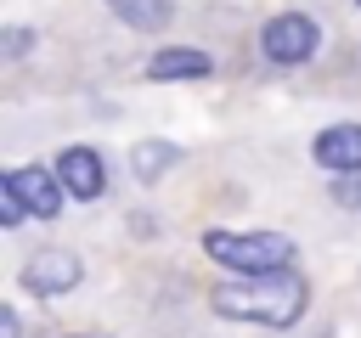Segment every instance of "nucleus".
<instances>
[{
  "label": "nucleus",
  "instance_id": "nucleus-1",
  "mask_svg": "<svg viewBox=\"0 0 361 338\" xmlns=\"http://www.w3.org/2000/svg\"><path fill=\"white\" fill-rule=\"evenodd\" d=\"M305 276L293 270H276V276H243V282H226L214 287V310L231 315V321H259V327H293L305 315Z\"/></svg>",
  "mask_w": 361,
  "mask_h": 338
},
{
  "label": "nucleus",
  "instance_id": "nucleus-6",
  "mask_svg": "<svg viewBox=\"0 0 361 338\" xmlns=\"http://www.w3.org/2000/svg\"><path fill=\"white\" fill-rule=\"evenodd\" d=\"M56 180L73 192V197H102V186H107V169H102V158L90 152V146H68L62 158H56Z\"/></svg>",
  "mask_w": 361,
  "mask_h": 338
},
{
  "label": "nucleus",
  "instance_id": "nucleus-12",
  "mask_svg": "<svg viewBox=\"0 0 361 338\" xmlns=\"http://www.w3.org/2000/svg\"><path fill=\"white\" fill-rule=\"evenodd\" d=\"M333 197H338L344 208H361V180H338V186H333Z\"/></svg>",
  "mask_w": 361,
  "mask_h": 338
},
{
  "label": "nucleus",
  "instance_id": "nucleus-3",
  "mask_svg": "<svg viewBox=\"0 0 361 338\" xmlns=\"http://www.w3.org/2000/svg\"><path fill=\"white\" fill-rule=\"evenodd\" d=\"M79 276H85V265H79V254H68V248H45V254H34V259L23 265V287L39 293V299H56V293L79 287Z\"/></svg>",
  "mask_w": 361,
  "mask_h": 338
},
{
  "label": "nucleus",
  "instance_id": "nucleus-4",
  "mask_svg": "<svg viewBox=\"0 0 361 338\" xmlns=\"http://www.w3.org/2000/svg\"><path fill=\"white\" fill-rule=\"evenodd\" d=\"M316 23L310 17H299V11H282V17H271L265 23V34H259V45H265V56L271 62H305L310 51H316Z\"/></svg>",
  "mask_w": 361,
  "mask_h": 338
},
{
  "label": "nucleus",
  "instance_id": "nucleus-7",
  "mask_svg": "<svg viewBox=\"0 0 361 338\" xmlns=\"http://www.w3.org/2000/svg\"><path fill=\"white\" fill-rule=\"evenodd\" d=\"M310 152H316L322 169H333V175H355V169H361V124H333V130H322Z\"/></svg>",
  "mask_w": 361,
  "mask_h": 338
},
{
  "label": "nucleus",
  "instance_id": "nucleus-8",
  "mask_svg": "<svg viewBox=\"0 0 361 338\" xmlns=\"http://www.w3.org/2000/svg\"><path fill=\"white\" fill-rule=\"evenodd\" d=\"M209 73H214L209 51H192V45H169V51H158L147 62V79H158V84H169V79H209Z\"/></svg>",
  "mask_w": 361,
  "mask_h": 338
},
{
  "label": "nucleus",
  "instance_id": "nucleus-9",
  "mask_svg": "<svg viewBox=\"0 0 361 338\" xmlns=\"http://www.w3.org/2000/svg\"><path fill=\"white\" fill-rule=\"evenodd\" d=\"M130 28H164L169 23V0H107Z\"/></svg>",
  "mask_w": 361,
  "mask_h": 338
},
{
  "label": "nucleus",
  "instance_id": "nucleus-5",
  "mask_svg": "<svg viewBox=\"0 0 361 338\" xmlns=\"http://www.w3.org/2000/svg\"><path fill=\"white\" fill-rule=\"evenodd\" d=\"M0 186H6V192H11V197L28 208V214H45V220L62 208V192H68V186H62L56 175H45L39 163H28V169H11Z\"/></svg>",
  "mask_w": 361,
  "mask_h": 338
},
{
  "label": "nucleus",
  "instance_id": "nucleus-13",
  "mask_svg": "<svg viewBox=\"0 0 361 338\" xmlns=\"http://www.w3.org/2000/svg\"><path fill=\"white\" fill-rule=\"evenodd\" d=\"M0 338H23V321H17V310H0Z\"/></svg>",
  "mask_w": 361,
  "mask_h": 338
},
{
  "label": "nucleus",
  "instance_id": "nucleus-10",
  "mask_svg": "<svg viewBox=\"0 0 361 338\" xmlns=\"http://www.w3.org/2000/svg\"><path fill=\"white\" fill-rule=\"evenodd\" d=\"M130 163H135V175H141V180H158V175L175 163V146H169V141H141Z\"/></svg>",
  "mask_w": 361,
  "mask_h": 338
},
{
  "label": "nucleus",
  "instance_id": "nucleus-11",
  "mask_svg": "<svg viewBox=\"0 0 361 338\" xmlns=\"http://www.w3.org/2000/svg\"><path fill=\"white\" fill-rule=\"evenodd\" d=\"M23 214H28V208H23V203H17V197L0 186V225H23Z\"/></svg>",
  "mask_w": 361,
  "mask_h": 338
},
{
  "label": "nucleus",
  "instance_id": "nucleus-15",
  "mask_svg": "<svg viewBox=\"0 0 361 338\" xmlns=\"http://www.w3.org/2000/svg\"><path fill=\"white\" fill-rule=\"evenodd\" d=\"M355 6H361V0H355Z\"/></svg>",
  "mask_w": 361,
  "mask_h": 338
},
{
  "label": "nucleus",
  "instance_id": "nucleus-2",
  "mask_svg": "<svg viewBox=\"0 0 361 338\" xmlns=\"http://www.w3.org/2000/svg\"><path fill=\"white\" fill-rule=\"evenodd\" d=\"M203 248H209V259H220L237 276H276L293 259V242L276 231H209Z\"/></svg>",
  "mask_w": 361,
  "mask_h": 338
},
{
  "label": "nucleus",
  "instance_id": "nucleus-14",
  "mask_svg": "<svg viewBox=\"0 0 361 338\" xmlns=\"http://www.w3.org/2000/svg\"><path fill=\"white\" fill-rule=\"evenodd\" d=\"M23 51H28V34L11 28V34H6V56H23Z\"/></svg>",
  "mask_w": 361,
  "mask_h": 338
}]
</instances>
